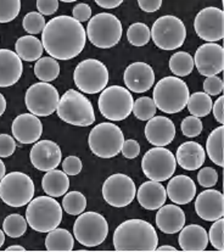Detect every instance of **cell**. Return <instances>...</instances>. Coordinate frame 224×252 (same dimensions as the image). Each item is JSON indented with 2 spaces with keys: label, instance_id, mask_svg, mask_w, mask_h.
I'll use <instances>...</instances> for the list:
<instances>
[{
  "label": "cell",
  "instance_id": "f35d334b",
  "mask_svg": "<svg viewBox=\"0 0 224 252\" xmlns=\"http://www.w3.org/2000/svg\"><path fill=\"white\" fill-rule=\"evenodd\" d=\"M156 105L149 96H141L136 99L133 105V114L138 120L149 121L156 114Z\"/></svg>",
  "mask_w": 224,
  "mask_h": 252
},
{
  "label": "cell",
  "instance_id": "d590c367",
  "mask_svg": "<svg viewBox=\"0 0 224 252\" xmlns=\"http://www.w3.org/2000/svg\"><path fill=\"white\" fill-rule=\"evenodd\" d=\"M87 199L81 191L66 192L63 199V208L71 216H79L86 211Z\"/></svg>",
  "mask_w": 224,
  "mask_h": 252
},
{
  "label": "cell",
  "instance_id": "603a6c76",
  "mask_svg": "<svg viewBox=\"0 0 224 252\" xmlns=\"http://www.w3.org/2000/svg\"><path fill=\"white\" fill-rule=\"evenodd\" d=\"M22 71V60L15 51L0 49V88L16 84L21 78Z\"/></svg>",
  "mask_w": 224,
  "mask_h": 252
},
{
  "label": "cell",
  "instance_id": "7c38bea8",
  "mask_svg": "<svg viewBox=\"0 0 224 252\" xmlns=\"http://www.w3.org/2000/svg\"><path fill=\"white\" fill-rule=\"evenodd\" d=\"M150 35L157 48L162 50H174L184 44L187 28L178 17L166 15L156 20L150 30Z\"/></svg>",
  "mask_w": 224,
  "mask_h": 252
},
{
  "label": "cell",
  "instance_id": "7dc6e473",
  "mask_svg": "<svg viewBox=\"0 0 224 252\" xmlns=\"http://www.w3.org/2000/svg\"><path fill=\"white\" fill-rule=\"evenodd\" d=\"M16 150L14 137L9 134H0V158H10Z\"/></svg>",
  "mask_w": 224,
  "mask_h": 252
},
{
  "label": "cell",
  "instance_id": "7bdbcfd3",
  "mask_svg": "<svg viewBox=\"0 0 224 252\" xmlns=\"http://www.w3.org/2000/svg\"><path fill=\"white\" fill-rule=\"evenodd\" d=\"M224 220L223 217L215 220V223L208 231V241H211V245L218 251H224Z\"/></svg>",
  "mask_w": 224,
  "mask_h": 252
},
{
  "label": "cell",
  "instance_id": "277c9868",
  "mask_svg": "<svg viewBox=\"0 0 224 252\" xmlns=\"http://www.w3.org/2000/svg\"><path fill=\"white\" fill-rule=\"evenodd\" d=\"M26 220L33 230L49 233L63 220V207L51 196H38L28 202Z\"/></svg>",
  "mask_w": 224,
  "mask_h": 252
},
{
  "label": "cell",
  "instance_id": "83f0119b",
  "mask_svg": "<svg viewBox=\"0 0 224 252\" xmlns=\"http://www.w3.org/2000/svg\"><path fill=\"white\" fill-rule=\"evenodd\" d=\"M178 243L183 251H205L208 245V234L201 225L189 224L180 229Z\"/></svg>",
  "mask_w": 224,
  "mask_h": 252
},
{
  "label": "cell",
  "instance_id": "11a10c76",
  "mask_svg": "<svg viewBox=\"0 0 224 252\" xmlns=\"http://www.w3.org/2000/svg\"><path fill=\"white\" fill-rule=\"evenodd\" d=\"M5 110H6V99H5L4 95L0 93V116L4 115Z\"/></svg>",
  "mask_w": 224,
  "mask_h": 252
},
{
  "label": "cell",
  "instance_id": "e0dca14e",
  "mask_svg": "<svg viewBox=\"0 0 224 252\" xmlns=\"http://www.w3.org/2000/svg\"><path fill=\"white\" fill-rule=\"evenodd\" d=\"M192 59L201 76H217L224 68V49L217 43H206L199 46Z\"/></svg>",
  "mask_w": 224,
  "mask_h": 252
},
{
  "label": "cell",
  "instance_id": "f5cc1de1",
  "mask_svg": "<svg viewBox=\"0 0 224 252\" xmlns=\"http://www.w3.org/2000/svg\"><path fill=\"white\" fill-rule=\"evenodd\" d=\"M224 96H221L218 97L217 100H216L215 104L212 105V111H213V116H215L216 121L217 122H220L221 125H223L224 122Z\"/></svg>",
  "mask_w": 224,
  "mask_h": 252
},
{
  "label": "cell",
  "instance_id": "91938a15",
  "mask_svg": "<svg viewBox=\"0 0 224 252\" xmlns=\"http://www.w3.org/2000/svg\"><path fill=\"white\" fill-rule=\"evenodd\" d=\"M4 243H5V233H4V230L0 229V248L4 245Z\"/></svg>",
  "mask_w": 224,
  "mask_h": 252
},
{
  "label": "cell",
  "instance_id": "e575fe53",
  "mask_svg": "<svg viewBox=\"0 0 224 252\" xmlns=\"http://www.w3.org/2000/svg\"><path fill=\"white\" fill-rule=\"evenodd\" d=\"M169 69L177 77L189 76L194 69V59L187 51H178L169 59Z\"/></svg>",
  "mask_w": 224,
  "mask_h": 252
},
{
  "label": "cell",
  "instance_id": "f6af8a7d",
  "mask_svg": "<svg viewBox=\"0 0 224 252\" xmlns=\"http://www.w3.org/2000/svg\"><path fill=\"white\" fill-rule=\"evenodd\" d=\"M203 93L210 96H216L223 92V81L218 76L207 77L203 82Z\"/></svg>",
  "mask_w": 224,
  "mask_h": 252
},
{
  "label": "cell",
  "instance_id": "ac0fdd59",
  "mask_svg": "<svg viewBox=\"0 0 224 252\" xmlns=\"http://www.w3.org/2000/svg\"><path fill=\"white\" fill-rule=\"evenodd\" d=\"M30 158L38 171L48 172L56 169L63 158V154L60 146L55 141L39 140L31 149Z\"/></svg>",
  "mask_w": 224,
  "mask_h": 252
},
{
  "label": "cell",
  "instance_id": "680465c9",
  "mask_svg": "<svg viewBox=\"0 0 224 252\" xmlns=\"http://www.w3.org/2000/svg\"><path fill=\"white\" fill-rule=\"evenodd\" d=\"M6 251L7 252H10V251H26V249L25 248H22V246H20V245H14V246H10V248H7L6 249Z\"/></svg>",
  "mask_w": 224,
  "mask_h": 252
},
{
  "label": "cell",
  "instance_id": "ee69618b",
  "mask_svg": "<svg viewBox=\"0 0 224 252\" xmlns=\"http://www.w3.org/2000/svg\"><path fill=\"white\" fill-rule=\"evenodd\" d=\"M197 182L203 188H213L218 182V173L212 167H203L197 173Z\"/></svg>",
  "mask_w": 224,
  "mask_h": 252
},
{
  "label": "cell",
  "instance_id": "5b68a950",
  "mask_svg": "<svg viewBox=\"0 0 224 252\" xmlns=\"http://www.w3.org/2000/svg\"><path fill=\"white\" fill-rule=\"evenodd\" d=\"M58 116L68 125L88 127L95 122V112L92 102L82 93L68 89L58 105Z\"/></svg>",
  "mask_w": 224,
  "mask_h": 252
},
{
  "label": "cell",
  "instance_id": "4fadbf2b",
  "mask_svg": "<svg viewBox=\"0 0 224 252\" xmlns=\"http://www.w3.org/2000/svg\"><path fill=\"white\" fill-rule=\"evenodd\" d=\"M177 168L176 156L166 148L150 149L146 151L141 161V169L144 174L150 181L154 182H164L168 181Z\"/></svg>",
  "mask_w": 224,
  "mask_h": 252
},
{
  "label": "cell",
  "instance_id": "7a4b0ae2",
  "mask_svg": "<svg viewBox=\"0 0 224 252\" xmlns=\"http://www.w3.org/2000/svg\"><path fill=\"white\" fill-rule=\"evenodd\" d=\"M113 248L123 252L156 251L159 236L153 224L143 220H128L113 233Z\"/></svg>",
  "mask_w": 224,
  "mask_h": 252
},
{
  "label": "cell",
  "instance_id": "816d5d0a",
  "mask_svg": "<svg viewBox=\"0 0 224 252\" xmlns=\"http://www.w3.org/2000/svg\"><path fill=\"white\" fill-rule=\"evenodd\" d=\"M139 7L145 12H156L162 6V0H139Z\"/></svg>",
  "mask_w": 224,
  "mask_h": 252
},
{
  "label": "cell",
  "instance_id": "d6986e66",
  "mask_svg": "<svg viewBox=\"0 0 224 252\" xmlns=\"http://www.w3.org/2000/svg\"><path fill=\"white\" fill-rule=\"evenodd\" d=\"M126 87L133 93H145L155 83V72L149 63H133L126 68L123 74Z\"/></svg>",
  "mask_w": 224,
  "mask_h": 252
},
{
  "label": "cell",
  "instance_id": "f546056e",
  "mask_svg": "<svg viewBox=\"0 0 224 252\" xmlns=\"http://www.w3.org/2000/svg\"><path fill=\"white\" fill-rule=\"evenodd\" d=\"M15 49L20 59L27 63H33V61H38L42 58L43 54V44L37 37L33 35H23L19 38L15 44Z\"/></svg>",
  "mask_w": 224,
  "mask_h": 252
},
{
  "label": "cell",
  "instance_id": "836d02e7",
  "mask_svg": "<svg viewBox=\"0 0 224 252\" xmlns=\"http://www.w3.org/2000/svg\"><path fill=\"white\" fill-rule=\"evenodd\" d=\"M34 74L38 79H40L44 83L55 81L60 74V65L58 60L46 56L40 58L34 65Z\"/></svg>",
  "mask_w": 224,
  "mask_h": 252
},
{
  "label": "cell",
  "instance_id": "44dd1931",
  "mask_svg": "<svg viewBox=\"0 0 224 252\" xmlns=\"http://www.w3.org/2000/svg\"><path fill=\"white\" fill-rule=\"evenodd\" d=\"M145 137L154 146L169 145L176 137V126L168 117L154 116L145 126Z\"/></svg>",
  "mask_w": 224,
  "mask_h": 252
},
{
  "label": "cell",
  "instance_id": "f1b7e54d",
  "mask_svg": "<svg viewBox=\"0 0 224 252\" xmlns=\"http://www.w3.org/2000/svg\"><path fill=\"white\" fill-rule=\"evenodd\" d=\"M42 188L48 196H63L68 191V176L64 171H58V169L48 171L42 179Z\"/></svg>",
  "mask_w": 224,
  "mask_h": 252
},
{
  "label": "cell",
  "instance_id": "6da1fadb",
  "mask_svg": "<svg viewBox=\"0 0 224 252\" xmlns=\"http://www.w3.org/2000/svg\"><path fill=\"white\" fill-rule=\"evenodd\" d=\"M43 49L55 60H71L83 51L87 33L83 25L73 17L56 16L45 25L42 32Z\"/></svg>",
  "mask_w": 224,
  "mask_h": 252
},
{
  "label": "cell",
  "instance_id": "b9f144b4",
  "mask_svg": "<svg viewBox=\"0 0 224 252\" xmlns=\"http://www.w3.org/2000/svg\"><path fill=\"white\" fill-rule=\"evenodd\" d=\"M203 129V125L201 122V118L195 117V116H189L185 117L180 123V130L184 137L195 138L201 134Z\"/></svg>",
  "mask_w": 224,
  "mask_h": 252
},
{
  "label": "cell",
  "instance_id": "8d00e7d4",
  "mask_svg": "<svg viewBox=\"0 0 224 252\" xmlns=\"http://www.w3.org/2000/svg\"><path fill=\"white\" fill-rule=\"evenodd\" d=\"M2 230L10 238H20L27 230V220L17 213L9 215L2 222Z\"/></svg>",
  "mask_w": 224,
  "mask_h": 252
},
{
  "label": "cell",
  "instance_id": "5bb4252c",
  "mask_svg": "<svg viewBox=\"0 0 224 252\" xmlns=\"http://www.w3.org/2000/svg\"><path fill=\"white\" fill-rule=\"evenodd\" d=\"M60 95L58 89L50 83L32 84L25 95V104L28 111L37 117H46L56 111Z\"/></svg>",
  "mask_w": 224,
  "mask_h": 252
},
{
  "label": "cell",
  "instance_id": "74e56055",
  "mask_svg": "<svg viewBox=\"0 0 224 252\" xmlns=\"http://www.w3.org/2000/svg\"><path fill=\"white\" fill-rule=\"evenodd\" d=\"M128 42L134 46H144L151 39L150 28L141 22H135L130 25L127 30Z\"/></svg>",
  "mask_w": 224,
  "mask_h": 252
},
{
  "label": "cell",
  "instance_id": "db71d44e",
  "mask_svg": "<svg viewBox=\"0 0 224 252\" xmlns=\"http://www.w3.org/2000/svg\"><path fill=\"white\" fill-rule=\"evenodd\" d=\"M97 5H99L100 7H104V9H115V7H118L120 5H122V0H96Z\"/></svg>",
  "mask_w": 224,
  "mask_h": 252
},
{
  "label": "cell",
  "instance_id": "ab89813d",
  "mask_svg": "<svg viewBox=\"0 0 224 252\" xmlns=\"http://www.w3.org/2000/svg\"><path fill=\"white\" fill-rule=\"evenodd\" d=\"M45 19L43 15H40L39 12H28L22 20V26L23 30L26 31L30 34H38V33H42L43 30L45 28Z\"/></svg>",
  "mask_w": 224,
  "mask_h": 252
},
{
  "label": "cell",
  "instance_id": "ffe728a7",
  "mask_svg": "<svg viewBox=\"0 0 224 252\" xmlns=\"http://www.w3.org/2000/svg\"><path fill=\"white\" fill-rule=\"evenodd\" d=\"M197 216L207 222H215L224 215V197L218 190L208 189L197 195L195 200Z\"/></svg>",
  "mask_w": 224,
  "mask_h": 252
},
{
  "label": "cell",
  "instance_id": "d4e9b609",
  "mask_svg": "<svg viewBox=\"0 0 224 252\" xmlns=\"http://www.w3.org/2000/svg\"><path fill=\"white\" fill-rule=\"evenodd\" d=\"M156 225L162 233L176 234L185 225V213L178 205H163L156 215Z\"/></svg>",
  "mask_w": 224,
  "mask_h": 252
},
{
  "label": "cell",
  "instance_id": "6f0895ef",
  "mask_svg": "<svg viewBox=\"0 0 224 252\" xmlns=\"http://www.w3.org/2000/svg\"><path fill=\"white\" fill-rule=\"evenodd\" d=\"M6 174V168H5V164L4 162L0 160V181L4 178V176Z\"/></svg>",
  "mask_w": 224,
  "mask_h": 252
},
{
  "label": "cell",
  "instance_id": "cb8c5ba5",
  "mask_svg": "<svg viewBox=\"0 0 224 252\" xmlns=\"http://www.w3.org/2000/svg\"><path fill=\"white\" fill-rule=\"evenodd\" d=\"M166 192L173 204L188 205L194 200L196 195V185L190 177L179 174L168 182Z\"/></svg>",
  "mask_w": 224,
  "mask_h": 252
},
{
  "label": "cell",
  "instance_id": "1f68e13d",
  "mask_svg": "<svg viewBox=\"0 0 224 252\" xmlns=\"http://www.w3.org/2000/svg\"><path fill=\"white\" fill-rule=\"evenodd\" d=\"M223 143H224V127H217L211 132L206 141V153L210 160L217 166L223 167Z\"/></svg>",
  "mask_w": 224,
  "mask_h": 252
},
{
  "label": "cell",
  "instance_id": "60d3db41",
  "mask_svg": "<svg viewBox=\"0 0 224 252\" xmlns=\"http://www.w3.org/2000/svg\"><path fill=\"white\" fill-rule=\"evenodd\" d=\"M21 11L20 0H5L0 1V23L11 22L19 16Z\"/></svg>",
  "mask_w": 224,
  "mask_h": 252
},
{
  "label": "cell",
  "instance_id": "d6a6232c",
  "mask_svg": "<svg viewBox=\"0 0 224 252\" xmlns=\"http://www.w3.org/2000/svg\"><path fill=\"white\" fill-rule=\"evenodd\" d=\"M212 105V97L203 92H196L189 95V99L187 102V107L192 116L199 118L210 115Z\"/></svg>",
  "mask_w": 224,
  "mask_h": 252
},
{
  "label": "cell",
  "instance_id": "c3c4849f",
  "mask_svg": "<svg viewBox=\"0 0 224 252\" xmlns=\"http://www.w3.org/2000/svg\"><path fill=\"white\" fill-rule=\"evenodd\" d=\"M121 153H122V155L126 158H129V160L136 158L139 154H140V145L134 139H128V140H125V143H123Z\"/></svg>",
  "mask_w": 224,
  "mask_h": 252
},
{
  "label": "cell",
  "instance_id": "4316f807",
  "mask_svg": "<svg viewBox=\"0 0 224 252\" xmlns=\"http://www.w3.org/2000/svg\"><path fill=\"white\" fill-rule=\"evenodd\" d=\"M206 151L196 141H185L177 150V163L185 171H196L205 163Z\"/></svg>",
  "mask_w": 224,
  "mask_h": 252
},
{
  "label": "cell",
  "instance_id": "8fae6325",
  "mask_svg": "<svg viewBox=\"0 0 224 252\" xmlns=\"http://www.w3.org/2000/svg\"><path fill=\"white\" fill-rule=\"evenodd\" d=\"M73 81L77 88L86 94L101 93L109 83V69L96 59H87L74 68Z\"/></svg>",
  "mask_w": 224,
  "mask_h": 252
},
{
  "label": "cell",
  "instance_id": "4dcf8cb0",
  "mask_svg": "<svg viewBox=\"0 0 224 252\" xmlns=\"http://www.w3.org/2000/svg\"><path fill=\"white\" fill-rule=\"evenodd\" d=\"M74 238L68 230L55 228L49 231L45 238V249L48 251L69 252L73 250Z\"/></svg>",
  "mask_w": 224,
  "mask_h": 252
},
{
  "label": "cell",
  "instance_id": "484cf974",
  "mask_svg": "<svg viewBox=\"0 0 224 252\" xmlns=\"http://www.w3.org/2000/svg\"><path fill=\"white\" fill-rule=\"evenodd\" d=\"M135 196L138 197L139 205L145 210H159L160 207L163 206L167 200L166 188L160 182H145L139 187Z\"/></svg>",
  "mask_w": 224,
  "mask_h": 252
},
{
  "label": "cell",
  "instance_id": "681fc988",
  "mask_svg": "<svg viewBox=\"0 0 224 252\" xmlns=\"http://www.w3.org/2000/svg\"><path fill=\"white\" fill-rule=\"evenodd\" d=\"M72 14H73V19L76 20L77 22L82 23L89 21L92 19V9L88 4H84V2H79L72 10Z\"/></svg>",
  "mask_w": 224,
  "mask_h": 252
},
{
  "label": "cell",
  "instance_id": "7402d4cb",
  "mask_svg": "<svg viewBox=\"0 0 224 252\" xmlns=\"http://www.w3.org/2000/svg\"><path fill=\"white\" fill-rule=\"evenodd\" d=\"M12 135L21 144H34L43 133V125L37 116L22 114L12 121Z\"/></svg>",
  "mask_w": 224,
  "mask_h": 252
},
{
  "label": "cell",
  "instance_id": "8992f818",
  "mask_svg": "<svg viewBox=\"0 0 224 252\" xmlns=\"http://www.w3.org/2000/svg\"><path fill=\"white\" fill-rule=\"evenodd\" d=\"M125 135L118 126L104 122L95 126L89 133L88 144L92 153L101 158H112L121 153Z\"/></svg>",
  "mask_w": 224,
  "mask_h": 252
},
{
  "label": "cell",
  "instance_id": "30bf717a",
  "mask_svg": "<svg viewBox=\"0 0 224 252\" xmlns=\"http://www.w3.org/2000/svg\"><path fill=\"white\" fill-rule=\"evenodd\" d=\"M73 234L76 240L86 248H96L107 238L109 224L100 213L83 212L74 222Z\"/></svg>",
  "mask_w": 224,
  "mask_h": 252
},
{
  "label": "cell",
  "instance_id": "bcb514c9",
  "mask_svg": "<svg viewBox=\"0 0 224 252\" xmlns=\"http://www.w3.org/2000/svg\"><path fill=\"white\" fill-rule=\"evenodd\" d=\"M82 164L81 158L77 156H67L65 160L63 161V169L67 176H77L81 173L82 171Z\"/></svg>",
  "mask_w": 224,
  "mask_h": 252
},
{
  "label": "cell",
  "instance_id": "2e32d148",
  "mask_svg": "<svg viewBox=\"0 0 224 252\" xmlns=\"http://www.w3.org/2000/svg\"><path fill=\"white\" fill-rule=\"evenodd\" d=\"M196 34L207 43H215L224 37L223 10L210 6L202 9L194 21Z\"/></svg>",
  "mask_w": 224,
  "mask_h": 252
},
{
  "label": "cell",
  "instance_id": "ba28073f",
  "mask_svg": "<svg viewBox=\"0 0 224 252\" xmlns=\"http://www.w3.org/2000/svg\"><path fill=\"white\" fill-rule=\"evenodd\" d=\"M35 187L32 178L22 172L5 174L0 181V199L10 207H22L33 199Z\"/></svg>",
  "mask_w": 224,
  "mask_h": 252
},
{
  "label": "cell",
  "instance_id": "9a60e30c",
  "mask_svg": "<svg viewBox=\"0 0 224 252\" xmlns=\"http://www.w3.org/2000/svg\"><path fill=\"white\" fill-rule=\"evenodd\" d=\"M136 195L133 179L126 174L110 176L102 185V197L112 207H126L130 205Z\"/></svg>",
  "mask_w": 224,
  "mask_h": 252
},
{
  "label": "cell",
  "instance_id": "52a82bcc",
  "mask_svg": "<svg viewBox=\"0 0 224 252\" xmlns=\"http://www.w3.org/2000/svg\"><path fill=\"white\" fill-rule=\"evenodd\" d=\"M122 23L115 15L101 12L89 20L87 35L89 42L99 49L113 48L122 38Z\"/></svg>",
  "mask_w": 224,
  "mask_h": 252
},
{
  "label": "cell",
  "instance_id": "9f6ffc18",
  "mask_svg": "<svg viewBox=\"0 0 224 252\" xmlns=\"http://www.w3.org/2000/svg\"><path fill=\"white\" fill-rule=\"evenodd\" d=\"M157 251L162 252V251H177L176 248H173V246H169V245H164V246H160V248H156Z\"/></svg>",
  "mask_w": 224,
  "mask_h": 252
},
{
  "label": "cell",
  "instance_id": "9c48e42d",
  "mask_svg": "<svg viewBox=\"0 0 224 252\" xmlns=\"http://www.w3.org/2000/svg\"><path fill=\"white\" fill-rule=\"evenodd\" d=\"M97 105H99L100 114L105 118L118 122L126 120L132 114L134 100L127 88L121 86H111L101 92Z\"/></svg>",
  "mask_w": 224,
  "mask_h": 252
},
{
  "label": "cell",
  "instance_id": "3957f363",
  "mask_svg": "<svg viewBox=\"0 0 224 252\" xmlns=\"http://www.w3.org/2000/svg\"><path fill=\"white\" fill-rule=\"evenodd\" d=\"M189 88L178 77H164L160 79L154 88V102L156 109L164 114H178L187 106Z\"/></svg>",
  "mask_w": 224,
  "mask_h": 252
},
{
  "label": "cell",
  "instance_id": "f907efd6",
  "mask_svg": "<svg viewBox=\"0 0 224 252\" xmlns=\"http://www.w3.org/2000/svg\"><path fill=\"white\" fill-rule=\"evenodd\" d=\"M38 11L40 15H45V16H50V15L55 14L59 9V1L58 0H38L35 2Z\"/></svg>",
  "mask_w": 224,
  "mask_h": 252
}]
</instances>
